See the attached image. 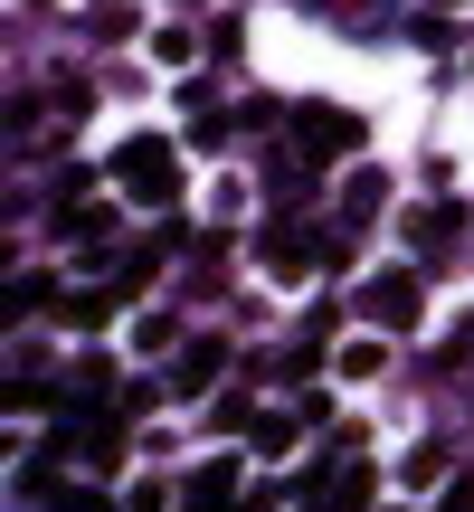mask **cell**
I'll return each mask as SVG.
<instances>
[{
  "mask_svg": "<svg viewBox=\"0 0 474 512\" xmlns=\"http://www.w3.org/2000/svg\"><path fill=\"white\" fill-rule=\"evenodd\" d=\"M114 190L143 209H171V190H181V162H171V143H152V133H133L124 152H114Z\"/></svg>",
  "mask_w": 474,
  "mask_h": 512,
  "instance_id": "cell-1",
  "label": "cell"
},
{
  "mask_svg": "<svg viewBox=\"0 0 474 512\" xmlns=\"http://www.w3.org/2000/svg\"><path fill=\"white\" fill-rule=\"evenodd\" d=\"M361 133L370 124L351 105H294V152H304V162H332V152H351Z\"/></svg>",
  "mask_w": 474,
  "mask_h": 512,
  "instance_id": "cell-2",
  "label": "cell"
},
{
  "mask_svg": "<svg viewBox=\"0 0 474 512\" xmlns=\"http://www.w3.org/2000/svg\"><path fill=\"white\" fill-rule=\"evenodd\" d=\"M370 484H380V475H370V465H332V475H313V494H304V512H370Z\"/></svg>",
  "mask_w": 474,
  "mask_h": 512,
  "instance_id": "cell-3",
  "label": "cell"
},
{
  "mask_svg": "<svg viewBox=\"0 0 474 512\" xmlns=\"http://www.w3.org/2000/svg\"><path fill=\"white\" fill-rule=\"evenodd\" d=\"M361 304L380 313L389 332H408V323H418V275H408V266H399V275H370V294H361Z\"/></svg>",
  "mask_w": 474,
  "mask_h": 512,
  "instance_id": "cell-4",
  "label": "cell"
},
{
  "mask_svg": "<svg viewBox=\"0 0 474 512\" xmlns=\"http://www.w3.org/2000/svg\"><path fill=\"white\" fill-rule=\"evenodd\" d=\"M219 361H228V342H190L181 361H171V389H181V399H200V389L219 380Z\"/></svg>",
  "mask_w": 474,
  "mask_h": 512,
  "instance_id": "cell-5",
  "label": "cell"
},
{
  "mask_svg": "<svg viewBox=\"0 0 474 512\" xmlns=\"http://www.w3.org/2000/svg\"><path fill=\"white\" fill-rule=\"evenodd\" d=\"M313 266H323V256H313L304 238H294V228H266V275H285V285H304Z\"/></svg>",
  "mask_w": 474,
  "mask_h": 512,
  "instance_id": "cell-6",
  "label": "cell"
},
{
  "mask_svg": "<svg viewBox=\"0 0 474 512\" xmlns=\"http://www.w3.org/2000/svg\"><path fill=\"white\" fill-rule=\"evenodd\" d=\"M408 238H418L427 256H437L446 238H456V209H418V219H408Z\"/></svg>",
  "mask_w": 474,
  "mask_h": 512,
  "instance_id": "cell-7",
  "label": "cell"
},
{
  "mask_svg": "<svg viewBox=\"0 0 474 512\" xmlns=\"http://www.w3.org/2000/svg\"><path fill=\"white\" fill-rule=\"evenodd\" d=\"M380 200H389V190H380V171H361V190H351V228H361V219H380Z\"/></svg>",
  "mask_w": 474,
  "mask_h": 512,
  "instance_id": "cell-8",
  "label": "cell"
},
{
  "mask_svg": "<svg viewBox=\"0 0 474 512\" xmlns=\"http://www.w3.org/2000/svg\"><path fill=\"white\" fill-rule=\"evenodd\" d=\"M57 512H105V494H57Z\"/></svg>",
  "mask_w": 474,
  "mask_h": 512,
  "instance_id": "cell-9",
  "label": "cell"
}]
</instances>
